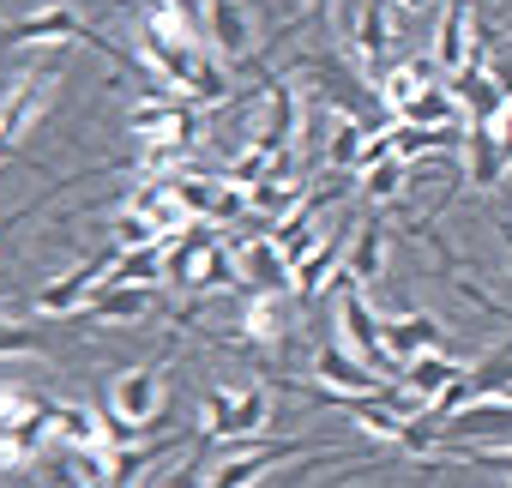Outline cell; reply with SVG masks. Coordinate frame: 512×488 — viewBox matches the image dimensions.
<instances>
[{"mask_svg":"<svg viewBox=\"0 0 512 488\" xmlns=\"http://www.w3.org/2000/svg\"><path fill=\"white\" fill-rule=\"evenodd\" d=\"M266 428H272V392H266V386H235V392L211 386V392L199 398V434H205L211 446L266 440Z\"/></svg>","mask_w":512,"mask_h":488,"instance_id":"obj_1","label":"cell"},{"mask_svg":"<svg viewBox=\"0 0 512 488\" xmlns=\"http://www.w3.org/2000/svg\"><path fill=\"white\" fill-rule=\"evenodd\" d=\"M127 133L145 145V151H193V139H199V115H193V103L187 97H175V91H151V97H139L133 109H127Z\"/></svg>","mask_w":512,"mask_h":488,"instance_id":"obj_2","label":"cell"},{"mask_svg":"<svg viewBox=\"0 0 512 488\" xmlns=\"http://www.w3.org/2000/svg\"><path fill=\"white\" fill-rule=\"evenodd\" d=\"M163 368H151V362H139V368H121V374H109V386H103V410H109V422L121 428V440H139L157 416H163Z\"/></svg>","mask_w":512,"mask_h":488,"instance_id":"obj_3","label":"cell"},{"mask_svg":"<svg viewBox=\"0 0 512 488\" xmlns=\"http://www.w3.org/2000/svg\"><path fill=\"white\" fill-rule=\"evenodd\" d=\"M308 446L302 440H235V446H217V458L205 464L199 488H260L284 458H302Z\"/></svg>","mask_w":512,"mask_h":488,"instance_id":"obj_4","label":"cell"},{"mask_svg":"<svg viewBox=\"0 0 512 488\" xmlns=\"http://www.w3.org/2000/svg\"><path fill=\"white\" fill-rule=\"evenodd\" d=\"M326 296H332V332H338V344H344L350 356H362V362H374V368H380V356H386V344H380L386 320L374 314V302L362 296V284H356L350 272H338Z\"/></svg>","mask_w":512,"mask_h":488,"instance_id":"obj_5","label":"cell"},{"mask_svg":"<svg viewBox=\"0 0 512 488\" xmlns=\"http://www.w3.org/2000/svg\"><path fill=\"white\" fill-rule=\"evenodd\" d=\"M314 380H320V392H326L332 404H344V398H380V392H392V380H386L374 362L350 356L344 344H326V350L314 356Z\"/></svg>","mask_w":512,"mask_h":488,"instance_id":"obj_6","label":"cell"},{"mask_svg":"<svg viewBox=\"0 0 512 488\" xmlns=\"http://www.w3.org/2000/svg\"><path fill=\"white\" fill-rule=\"evenodd\" d=\"M428 49H434V55H428V61H434V73H446V79H458L464 67H476V61H482V55H476V7H470V0H446Z\"/></svg>","mask_w":512,"mask_h":488,"instance_id":"obj_7","label":"cell"},{"mask_svg":"<svg viewBox=\"0 0 512 488\" xmlns=\"http://www.w3.org/2000/svg\"><path fill=\"white\" fill-rule=\"evenodd\" d=\"M79 37H91L79 13H67V7H37V13H25V19H13L7 31H0V49H67V43H79Z\"/></svg>","mask_w":512,"mask_h":488,"instance_id":"obj_8","label":"cell"},{"mask_svg":"<svg viewBox=\"0 0 512 488\" xmlns=\"http://www.w3.org/2000/svg\"><path fill=\"white\" fill-rule=\"evenodd\" d=\"M109 260H115V248H109V254H97V260H79L73 272H61L55 284H43V290H37V314H49V320L85 314V308H91V296H97V284H103V272H109Z\"/></svg>","mask_w":512,"mask_h":488,"instance_id":"obj_9","label":"cell"},{"mask_svg":"<svg viewBox=\"0 0 512 488\" xmlns=\"http://www.w3.org/2000/svg\"><path fill=\"white\" fill-rule=\"evenodd\" d=\"M235 332L247 344H284L290 338V308H284V290H247L235 302Z\"/></svg>","mask_w":512,"mask_h":488,"instance_id":"obj_10","label":"cell"},{"mask_svg":"<svg viewBox=\"0 0 512 488\" xmlns=\"http://www.w3.org/2000/svg\"><path fill=\"white\" fill-rule=\"evenodd\" d=\"M157 290H163V284H121V290H115V284H97L85 320H91V326H139V320H151Z\"/></svg>","mask_w":512,"mask_h":488,"instance_id":"obj_11","label":"cell"},{"mask_svg":"<svg viewBox=\"0 0 512 488\" xmlns=\"http://www.w3.org/2000/svg\"><path fill=\"white\" fill-rule=\"evenodd\" d=\"M49 446H55V404H49L43 416H31V422H19V428L0 434V476L37 470V464L49 458Z\"/></svg>","mask_w":512,"mask_h":488,"instance_id":"obj_12","label":"cell"},{"mask_svg":"<svg viewBox=\"0 0 512 488\" xmlns=\"http://www.w3.org/2000/svg\"><path fill=\"white\" fill-rule=\"evenodd\" d=\"M205 37L223 61H247L253 55V13L247 0H205Z\"/></svg>","mask_w":512,"mask_h":488,"instance_id":"obj_13","label":"cell"},{"mask_svg":"<svg viewBox=\"0 0 512 488\" xmlns=\"http://www.w3.org/2000/svg\"><path fill=\"white\" fill-rule=\"evenodd\" d=\"M350 235H356V223H338V229L320 241V248L290 272V290H296V296H320V290H332V278H338L344 260H350Z\"/></svg>","mask_w":512,"mask_h":488,"instance_id":"obj_14","label":"cell"},{"mask_svg":"<svg viewBox=\"0 0 512 488\" xmlns=\"http://www.w3.org/2000/svg\"><path fill=\"white\" fill-rule=\"evenodd\" d=\"M235 266H241L247 290H290V260L272 235H247L235 248Z\"/></svg>","mask_w":512,"mask_h":488,"instance_id":"obj_15","label":"cell"},{"mask_svg":"<svg viewBox=\"0 0 512 488\" xmlns=\"http://www.w3.org/2000/svg\"><path fill=\"white\" fill-rule=\"evenodd\" d=\"M344 416H350L368 440H380V446H404V434L416 428V416H404L386 392H380V398H344Z\"/></svg>","mask_w":512,"mask_h":488,"instance_id":"obj_16","label":"cell"},{"mask_svg":"<svg viewBox=\"0 0 512 488\" xmlns=\"http://www.w3.org/2000/svg\"><path fill=\"white\" fill-rule=\"evenodd\" d=\"M380 344H386L392 362H416V356L440 350V320L434 314H392L386 332H380Z\"/></svg>","mask_w":512,"mask_h":488,"instance_id":"obj_17","label":"cell"},{"mask_svg":"<svg viewBox=\"0 0 512 488\" xmlns=\"http://www.w3.org/2000/svg\"><path fill=\"white\" fill-rule=\"evenodd\" d=\"M458 133H464V127H416V121H392V127H386V145H392L398 163H422V157H434V151H452Z\"/></svg>","mask_w":512,"mask_h":488,"instance_id":"obj_18","label":"cell"},{"mask_svg":"<svg viewBox=\"0 0 512 488\" xmlns=\"http://www.w3.org/2000/svg\"><path fill=\"white\" fill-rule=\"evenodd\" d=\"M247 193V211L253 217H272V223H284L290 211H302L308 199H302V181H290V175H266L260 187H241Z\"/></svg>","mask_w":512,"mask_h":488,"instance_id":"obj_19","label":"cell"},{"mask_svg":"<svg viewBox=\"0 0 512 488\" xmlns=\"http://www.w3.org/2000/svg\"><path fill=\"white\" fill-rule=\"evenodd\" d=\"M344 272H350L356 284H374V278L386 272V229H380V223H356V235H350V260H344Z\"/></svg>","mask_w":512,"mask_h":488,"instance_id":"obj_20","label":"cell"},{"mask_svg":"<svg viewBox=\"0 0 512 488\" xmlns=\"http://www.w3.org/2000/svg\"><path fill=\"white\" fill-rule=\"evenodd\" d=\"M428 73H434V61H404V67H386V73H380V85H374V91H380V103H386V109H392V115H398V109H404V103H416V97H422V91H428V85H434V79H428Z\"/></svg>","mask_w":512,"mask_h":488,"instance_id":"obj_21","label":"cell"},{"mask_svg":"<svg viewBox=\"0 0 512 488\" xmlns=\"http://www.w3.org/2000/svg\"><path fill=\"white\" fill-rule=\"evenodd\" d=\"M368 121H338L332 127V139H326V163L332 169H356V157H362V145H368Z\"/></svg>","mask_w":512,"mask_h":488,"instance_id":"obj_22","label":"cell"},{"mask_svg":"<svg viewBox=\"0 0 512 488\" xmlns=\"http://www.w3.org/2000/svg\"><path fill=\"white\" fill-rule=\"evenodd\" d=\"M49 404L37 398V392H25L19 380H0V434L7 428H19V422H31V416H43Z\"/></svg>","mask_w":512,"mask_h":488,"instance_id":"obj_23","label":"cell"},{"mask_svg":"<svg viewBox=\"0 0 512 488\" xmlns=\"http://www.w3.org/2000/svg\"><path fill=\"white\" fill-rule=\"evenodd\" d=\"M404 181H410V163H398V157H386V163H374V169L362 175V193H368L374 205H392V199L404 193Z\"/></svg>","mask_w":512,"mask_h":488,"instance_id":"obj_24","label":"cell"},{"mask_svg":"<svg viewBox=\"0 0 512 488\" xmlns=\"http://www.w3.org/2000/svg\"><path fill=\"white\" fill-rule=\"evenodd\" d=\"M109 235H115V248H163V241H169V235H163L151 217H139V211H121Z\"/></svg>","mask_w":512,"mask_h":488,"instance_id":"obj_25","label":"cell"},{"mask_svg":"<svg viewBox=\"0 0 512 488\" xmlns=\"http://www.w3.org/2000/svg\"><path fill=\"white\" fill-rule=\"evenodd\" d=\"M49 488H109V476L91 464V458H79V452H67L55 470H49Z\"/></svg>","mask_w":512,"mask_h":488,"instance_id":"obj_26","label":"cell"},{"mask_svg":"<svg viewBox=\"0 0 512 488\" xmlns=\"http://www.w3.org/2000/svg\"><path fill=\"white\" fill-rule=\"evenodd\" d=\"M458 458H470V464H482V470H500V476L512 482V446H470V452H458Z\"/></svg>","mask_w":512,"mask_h":488,"instance_id":"obj_27","label":"cell"},{"mask_svg":"<svg viewBox=\"0 0 512 488\" xmlns=\"http://www.w3.org/2000/svg\"><path fill=\"white\" fill-rule=\"evenodd\" d=\"M0 356H37V338L13 320H0Z\"/></svg>","mask_w":512,"mask_h":488,"instance_id":"obj_28","label":"cell"},{"mask_svg":"<svg viewBox=\"0 0 512 488\" xmlns=\"http://www.w3.org/2000/svg\"><path fill=\"white\" fill-rule=\"evenodd\" d=\"M392 7H398V13H428L434 0H392Z\"/></svg>","mask_w":512,"mask_h":488,"instance_id":"obj_29","label":"cell"},{"mask_svg":"<svg viewBox=\"0 0 512 488\" xmlns=\"http://www.w3.org/2000/svg\"><path fill=\"white\" fill-rule=\"evenodd\" d=\"M488 398H494V404H506V410H512V380H506V386H494V392H488Z\"/></svg>","mask_w":512,"mask_h":488,"instance_id":"obj_30","label":"cell"}]
</instances>
